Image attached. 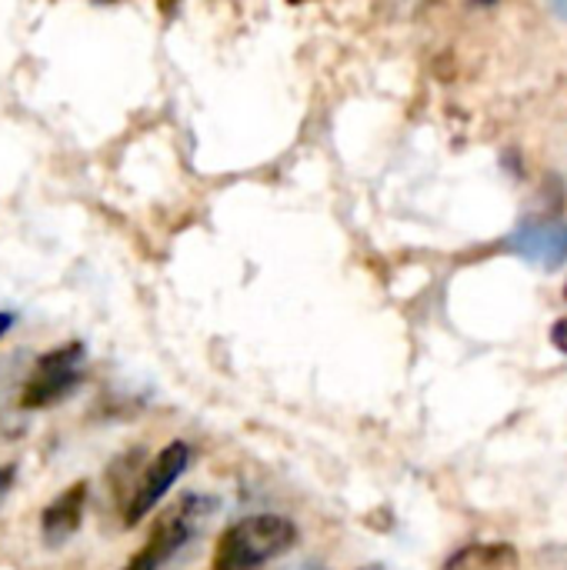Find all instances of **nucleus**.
I'll use <instances>...</instances> for the list:
<instances>
[{"mask_svg":"<svg viewBox=\"0 0 567 570\" xmlns=\"http://www.w3.org/2000/svg\"><path fill=\"white\" fill-rule=\"evenodd\" d=\"M84 508H87V484L77 481L70 488H63L43 511H40V538L47 548H60L67 544L80 521H84Z\"/></svg>","mask_w":567,"mask_h":570,"instance_id":"nucleus-6","label":"nucleus"},{"mask_svg":"<svg viewBox=\"0 0 567 570\" xmlns=\"http://www.w3.org/2000/svg\"><path fill=\"white\" fill-rule=\"evenodd\" d=\"M287 3H307V0H287Z\"/></svg>","mask_w":567,"mask_h":570,"instance_id":"nucleus-15","label":"nucleus"},{"mask_svg":"<svg viewBox=\"0 0 567 570\" xmlns=\"http://www.w3.org/2000/svg\"><path fill=\"white\" fill-rule=\"evenodd\" d=\"M551 344H555L561 354H567V317L565 321H558V324L551 327Z\"/></svg>","mask_w":567,"mask_h":570,"instance_id":"nucleus-11","label":"nucleus"},{"mask_svg":"<svg viewBox=\"0 0 567 570\" xmlns=\"http://www.w3.org/2000/svg\"><path fill=\"white\" fill-rule=\"evenodd\" d=\"M508 247L545 271H558L567 261V224L565 220H525L511 237Z\"/></svg>","mask_w":567,"mask_h":570,"instance_id":"nucleus-5","label":"nucleus"},{"mask_svg":"<svg viewBox=\"0 0 567 570\" xmlns=\"http://www.w3.org/2000/svg\"><path fill=\"white\" fill-rule=\"evenodd\" d=\"M287 570H328L324 564H317V561H304V564H294V568Z\"/></svg>","mask_w":567,"mask_h":570,"instance_id":"nucleus-13","label":"nucleus"},{"mask_svg":"<svg viewBox=\"0 0 567 570\" xmlns=\"http://www.w3.org/2000/svg\"><path fill=\"white\" fill-rule=\"evenodd\" d=\"M438 0H371V10L384 23H411L428 13Z\"/></svg>","mask_w":567,"mask_h":570,"instance_id":"nucleus-8","label":"nucleus"},{"mask_svg":"<svg viewBox=\"0 0 567 570\" xmlns=\"http://www.w3.org/2000/svg\"><path fill=\"white\" fill-rule=\"evenodd\" d=\"M441 570H521V558L511 544L491 541V544H468L454 551Z\"/></svg>","mask_w":567,"mask_h":570,"instance_id":"nucleus-7","label":"nucleus"},{"mask_svg":"<svg viewBox=\"0 0 567 570\" xmlns=\"http://www.w3.org/2000/svg\"><path fill=\"white\" fill-rule=\"evenodd\" d=\"M297 544V528L284 514H251L231 524L217 548L211 570H261Z\"/></svg>","mask_w":567,"mask_h":570,"instance_id":"nucleus-1","label":"nucleus"},{"mask_svg":"<svg viewBox=\"0 0 567 570\" xmlns=\"http://www.w3.org/2000/svg\"><path fill=\"white\" fill-rule=\"evenodd\" d=\"M478 3H495V0H478Z\"/></svg>","mask_w":567,"mask_h":570,"instance_id":"nucleus-16","label":"nucleus"},{"mask_svg":"<svg viewBox=\"0 0 567 570\" xmlns=\"http://www.w3.org/2000/svg\"><path fill=\"white\" fill-rule=\"evenodd\" d=\"M187 464H190V448H187L184 441H170V444L150 461V468L144 471L140 484L130 491V501H127V508H124V524L134 528L137 521H144V518L160 504V498L177 484V478L187 471Z\"/></svg>","mask_w":567,"mask_h":570,"instance_id":"nucleus-4","label":"nucleus"},{"mask_svg":"<svg viewBox=\"0 0 567 570\" xmlns=\"http://www.w3.org/2000/svg\"><path fill=\"white\" fill-rule=\"evenodd\" d=\"M551 7H555V13H558V17H565L567 20V0H551Z\"/></svg>","mask_w":567,"mask_h":570,"instance_id":"nucleus-14","label":"nucleus"},{"mask_svg":"<svg viewBox=\"0 0 567 570\" xmlns=\"http://www.w3.org/2000/svg\"><path fill=\"white\" fill-rule=\"evenodd\" d=\"M214 508H217V501L214 498H204V494L180 498L174 508H167L157 518L147 544L120 570H164L201 534V528L207 524V518L214 514Z\"/></svg>","mask_w":567,"mask_h":570,"instance_id":"nucleus-2","label":"nucleus"},{"mask_svg":"<svg viewBox=\"0 0 567 570\" xmlns=\"http://www.w3.org/2000/svg\"><path fill=\"white\" fill-rule=\"evenodd\" d=\"M565 297H567V287H565Z\"/></svg>","mask_w":567,"mask_h":570,"instance_id":"nucleus-17","label":"nucleus"},{"mask_svg":"<svg viewBox=\"0 0 567 570\" xmlns=\"http://www.w3.org/2000/svg\"><path fill=\"white\" fill-rule=\"evenodd\" d=\"M84 361H87L84 344H60V347L40 354L27 384H23L20 407L23 411H47V407L60 404L67 394L77 391V384L84 377Z\"/></svg>","mask_w":567,"mask_h":570,"instance_id":"nucleus-3","label":"nucleus"},{"mask_svg":"<svg viewBox=\"0 0 567 570\" xmlns=\"http://www.w3.org/2000/svg\"><path fill=\"white\" fill-rule=\"evenodd\" d=\"M13 327V314H7V311H0V337L7 334Z\"/></svg>","mask_w":567,"mask_h":570,"instance_id":"nucleus-12","label":"nucleus"},{"mask_svg":"<svg viewBox=\"0 0 567 570\" xmlns=\"http://www.w3.org/2000/svg\"><path fill=\"white\" fill-rule=\"evenodd\" d=\"M538 564L545 570H567V544H548L538 554Z\"/></svg>","mask_w":567,"mask_h":570,"instance_id":"nucleus-9","label":"nucleus"},{"mask_svg":"<svg viewBox=\"0 0 567 570\" xmlns=\"http://www.w3.org/2000/svg\"><path fill=\"white\" fill-rule=\"evenodd\" d=\"M13 481H17V464H0V504H3V498L10 494Z\"/></svg>","mask_w":567,"mask_h":570,"instance_id":"nucleus-10","label":"nucleus"}]
</instances>
